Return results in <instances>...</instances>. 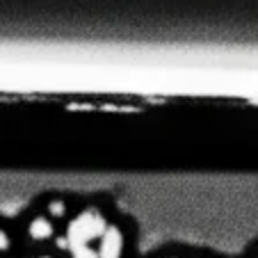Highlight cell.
<instances>
[{
  "label": "cell",
  "mask_w": 258,
  "mask_h": 258,
  "mask_svg": "<svg viewBox=\"0 0 258 258\" xmlns=\"http://www.w3.org/2000/svg\"><path fill=\"white\" fill-rule=\"evenodd\" d=\"M5 249H10V235L0 231V251H5Z\"/></svg>",
  "instance_id": "cell-5"
},
{
  "label": "cell",
  "mask_w": 258,
  "mask_h": 258,
  "mask_svg": "<svg viewBox=\"0 0 258 258\" xmlns=\"http://www.w3.org/2000/svg\"><path fill=\"white\" fill-rule=\"evenodd\" d=\"M53 235V224L46 217H34L30 224V238L32 240H48Z\"/></svg>",
  "instance_id": "cell-3"
},
{
  "label": "cell",
  "mask_w": 258,
  "mask_h": 258,
  "mask_svg": "<svg viewBox=\"0 0 258 258\" xmlns=\"http://www.w3.org/2000/svg\"><path fill=\"white\" fill-rule=\"evenodd\" d=\"M101 247H98V258H121L123 251V235L117 226H105L101 238Z\"/></svg>",
  "instance_id": "cell-2"
},
{
  "label": "cell",
  "mask_w": 258,
  "mask_h": 258,
  "mask_svg": "<svg viewBox=\"0 0 258 258\" xmlns=\"http://www.w3.org/2000/svg\"><path fill=\"white\" fill-rule=\"evenodd\" d=\"M48 210H50V215H53V217H62V215L67 213V206H64V201H50Z\"/></svg>",
  "instance_id": "cell-4"
},
{
  "label": "cell",
  "mask_w": 258,
  "mask_h": 258,
  "mask_svg": "<svg viewBox=\"0 0 258 258\" xmlns=\"http://www.w3.org/2000/svg\"><path fill=\"white\" fill-rule=\"evenodd\" d=\"M105 219L98 210H85L73 219L67 229V247L73 258H98V253L89 247L94 238H101L105 231Z\"/></svg>",
  "instance_id": "cell-1"
}]
</instances>
